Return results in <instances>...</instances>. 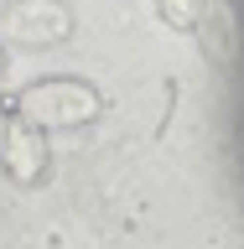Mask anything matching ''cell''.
Wrapping results in <instances>:
<instances>
[{"instance_id": "obj_6", "label": "cell", "mask_w": 244, "mask_h": 249, "mask_svg": "<svg viewBox=\"0 0 244 249\" xmlns=\"http://www.w3.org/2000/svg\"><path fill=\"white\" fill-rule=\"evenodd\" d=\"M0 120H5V99H0Z\"/></svg>"}, {"instance_id": "obj_3", "label": "cell", "mask_w": 244, "mask_h": 249, "mask_svg": "<svg viewBox=\"0 0 244 249\" xmlns=\"http://www.w3.org/2000/svg\"><path fill=\"white\" fill-rule=\"evenodd\" d=\"M73 31V16L62 11L57 0H16L5 11V36L26 47H57Z\"/></svg>"}, {"instance_id": "obj_5", "label": "cell", "mask_w": 244, "mask_h": 249, "mask_svg": "<svg viewBox=\"0 0 244 249\" xmlns=\"http://www.w3.org/2000/svg\"><path fill=\"white\" fill-rule=\"evenodd\" d=\"M0 73H5V47H0Z\"/></svg>"}, {"instance_id": "obj_1", "label": "cell", "mask_w": 244, "mask_h": 249, "mask_svg": "<svg viewBox=\"0 0 244 249\" xmlns=\"http://www.w3.org/2000/svg\"><path fill=\"white\" fill-rule=\"evenodd\" d=\"M31 124H42V130H78V124L99 120V109H104V99H99V89L94 83H83V78H37V83H26V89L16 93V104Z\"/></svg>"}, {"instance_id": "obj_2", "label": "cell", "mask_w": 244, "mask_h": 249, "mask_svg": "<svg viewBox=\"0 0 244 249\" xmlns=\"http://www.w3.org/2000/svg\"><path fill=\"white\" fill-rule=\"evenodd\" d=\"M0 166H5V177L16 187H37L47 177V166H52L47 130L31 124L21 109H5V120H0Z\"/></svg>"}, {"instance_id": "obj_4", "label": "cell", "mask_w": 244, "mask_h": 249, "mask_svg": "<svg viewBox=\"0 0 244 249\" xmlns=\"http://www.w3.org/2000/svg\"><path fill=\"white\" fill-rule=\"evenodd\" d=\"M203 16H208V0H161V21L167 26H198Z\"/></svg>"}]
</instances>
